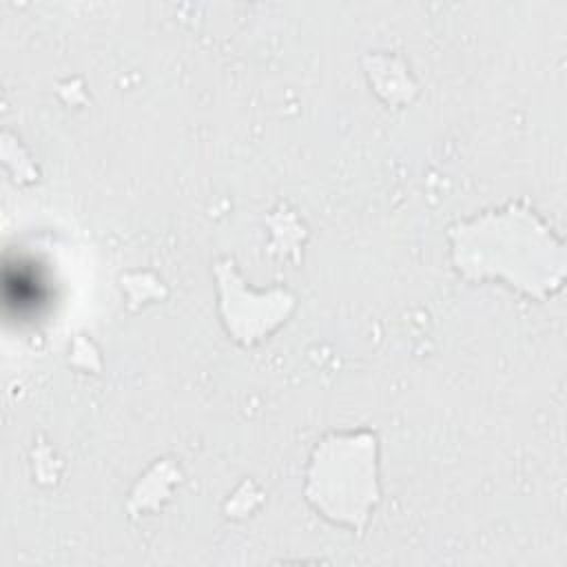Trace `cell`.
<instances>
[{
    "instance_id": "6da1fadb",
    "label": "cell",
    "mask_w": 567,
    "mask_h": 567,
    "mask_svg": "<svg viewBox=\"0 0 567 567\" xmlns=\"http://www.w3.org/2000/svg\"><path fill=\"white\" fill-rule=\"evenodd\" d=\"M312 465L334 472L341 478L310 483V501L326 516L352 527H361L377 496L374 439H370V434H357L323 441Z\"/></svg>"
}]
</instances>
